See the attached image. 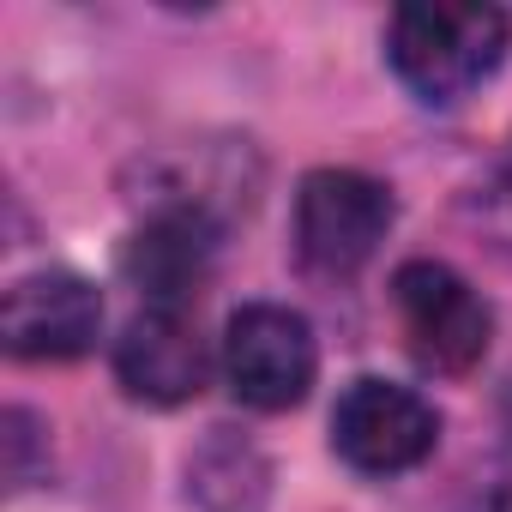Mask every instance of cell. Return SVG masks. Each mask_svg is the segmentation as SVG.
<instances>
[{
    "mask_svg": "<svg viewBox=\"0 0 512 512\" xmlns=\"http://www.w3.org/2000/svg\"><path fill=\"white\" fill-rule=\"evenodd\" d=\"M115 380L139 404H187L205 386V338L187 308H145L115 344Z\"/></svg>",
    "mask_w": 512,
    "mask_h": 512,
    "instance_id": "cell-7",
    "label": "cell"
},
{
    "mask_svg": "<svg viewBox=\"0 0 512 512\" xmlns=\"http://www.w3.org/2000/svg\"><path fill=\"white\" fill-rule=\"evenodd\" d=\"M392 308H398L404 344L422 368L470 374L488 356L494 314H488L482 290L464 272H452L446 260H404L392 272Z\"/></svg>",
    "mask_w": 512,
    "mask_h": 512,
    "instance_id": "cell-3",
    "label": "cell"
},
{
    "mask_svg": "<svg viewBox=\"0 0 512 512\" xmlns=\"http://www.w3.org/2000/svg\"><path fill=\"white\" fill-rule=\"evenodd\" d=\"M506 43L512 19L500 7H398L386 25V61L398 85L428 109H452L482 79H494Z\"/></svg>",
    "mask_w": 512,
    "mask_h": 512,
    "instance_id": "cell-1",
    "label": "cell"
},
{
    "mask_svg": "<svg viewBox=\"0 0 512 512\" xmlns=\"http://www.w3.org/2000/svg\"><path fill=\"white\" fill-rule=\"evenodd\" d=\"M103 332V296L79 272H31L0 302V338L19 362H73Z\"/></svg>",
    "mask_w": 512,
    "mask_h": 512,
    "instance_id": "cell-6",
    "label": "cell"
},
{
    "mask_svg": "<svg viewBox=\"0 0 512 512\" xmlns=\"http://www.w3.org/2000/svg\"><path fill=\"white\" fill-rule=\"evenodd\" d=\"M392 217L398 205L386 181L362 169H314L296 187V253L320 278H350L380 253Z\"/></svg>",
    "mask_w": 512,
    "mask_h": 512,
    "instance_id": "cell-2",
    "label": "cell"
},
{
    "mask_svg": "<svg viewBox=\"0 0 512 512\" xmlns=\"http://www.w3.org/2000/svg\"><path fill=\"white\" fill-rule=\"evenodd\" d=\"M320 374L314 326L284 302H247L223 326V380L253 410H290Z\"/></svg>",
    "mask_w": 512,
    "mask_h": 512,
    "instance_id": "cell-4",
    "label": "cell"
},
{
    "mask_svg": "<svg viewBox=\"0 0 512 512\" xmlns=\"http://www.w3.org/2000/svg\"><path fill=\"white\" fill-rule=\"evenodd\" d=\"M211 247H217V223L181 211H145V223L121 253V272L139 284L145 308H187L211 272Z\"/></svg>",
    "mask_w": 512,
    "mask_h": 512,
    "instance_id": "cell-9",
    "label": "cell"
},
{
    "mask_svg": "<svg viewBox=\"0 0 512 512\" xmlns=\"http://www.w3.org/2000/svg\"><path fill=\"white\" fill-rule=\"evenodd\" d=\"M260 187V169H253L247 145L223 139V145H181L169 157H151L145 169V193L139 205L145 211H181V217H199V223H217L253 199Z\"/></svg>",
    "mask_w": 512,
    "mask_h": 512,
    "instance_id": "cell-8",
    "label": "cell"
},
{
    "mask_svg": "<svg viewBox=\"0 0 512 512\" xmlns=\"http://www.w3.org/2000/svg\"><path fill=\"white\" fill-rule=\"evenodd\" d=\"M476 217H482V229L494 235V247H500V253H512V139L500 145L494 169L482 175V193H476Z\"/></svg>",
    "mask_w": 512,
    "mask_h": 512,
    "instance_id": "cell-10",
    "label": "cell"
},
{
    "mask_svg": "<svg viewBox=\"0 0 512 512\" xmlns=\"http://www.w3.org/2000/svg\"><path fill=\"white\" fill-rule=\"evenodd\" d=\"M434 440H440L434 404L422 392L374 380V374L350 380L332 410V446L362 476H404L434 452Z\"/></svg>",
    "mask_w": 512,
    "mask_h": 512,
    "instance_id": "cell-5",
    "label": "cell"
}]
</instances>
